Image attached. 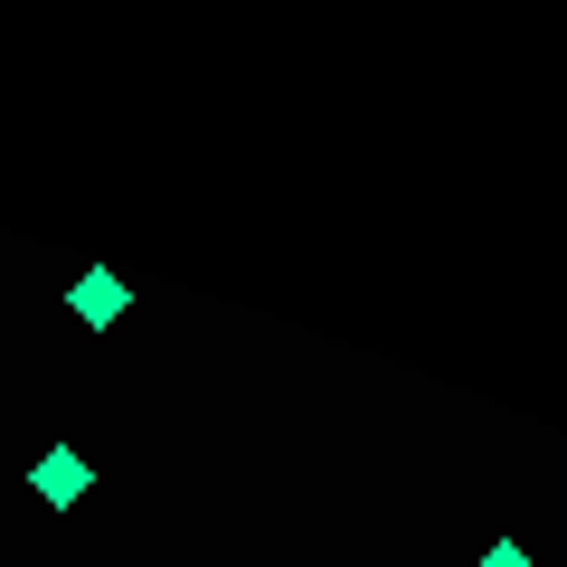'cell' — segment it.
<instances>
[{
  "label": "cell",
  "instance_id": "6da1fadb",
  "mask_svg": "<svg viewBox=\"0 0 567 567\" xmlns=\"http://www.w3.org/2000/svg\"><path fill=\"white\" fill-rule=\"evenodd\" d=\"M66 312H76V322H85V331H114V322H123V312H133V284H123V275H114V265H85V275H76V284H66Z\"/></svg>",
  "mask_w": 567,
  "mask_h": 567
},
{
  "label": "cell",
  "instance_id": "7a4b0ae2",
  "mask_svg": "<svg viewBox=\"0 0 567 567\" xmlns=\"http://www.w3.org/2000/svg\"><path fill=\"white\" fill-rule=\"evenodd\" d=\"M29 492H39V502H48V511H76V502H85V492H95V464H85V454H76V445H48V454H39V464H29Z\"/></svg>",
  "mask_w": 567,
  "mask_h": 567
},
{
  "label": "cell",
  "instance_id": "3957f363",
  "mask_svg": "<svg viewBox=\"0 0 567 567\" xmlns=\"http://www.w3.org/2000/svg\"><path fill=\"white\" fill-rule=\"evenodd\" d=\"M473 567H539V558H529V539H492Z\"/></svg>",
  "mask_w": 567,
  "mask_h": 567
}]
</instances>
